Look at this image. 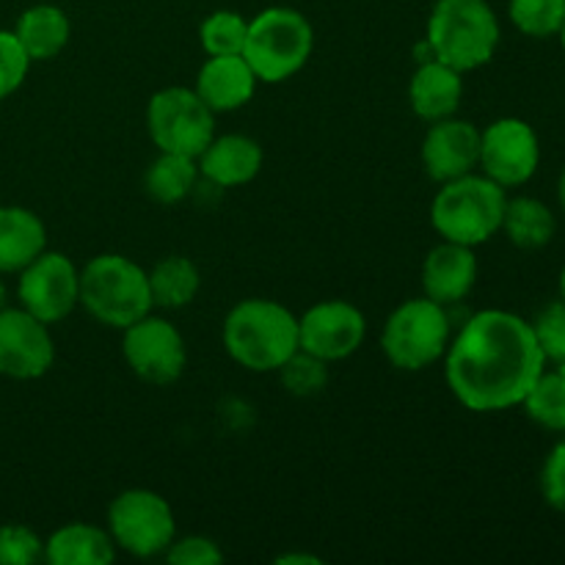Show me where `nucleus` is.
<instances>
[{"label":"nucleus","instance_id":"obj_1","mask_svg":"<svg viewBox=\"0 0 565 565\" xmlns=\"http://www.w3.org/2000/svg\"><path fill=\"white\" fill-rule=\"evenodd\" d=\"M546 370L533 326L505 309L472 315L450 340L445 379L452 397L478 414L522 406Z\"/></svg>","mask_w":565,"mask_h":565},{"label":"nucleus","instance_id":"obj_2","mask_svg":"<svg viewBox=\"0 0 565 565\" xmlns=\"http://www.w3.org/2000/svg\"><path fill=\"white\" fill-rule=\"evenodd\" d=\"M224 348L252 373H276L298 351V318L270 298H246L224 320Z\"/></svg>","mask_w":565,"mask_h":565},{"label":"nucleus","instance_id":"obj_3","mask_svg":"<svg viewBox=\"0 0 565 565\" xmlns=\"http://www.w3.org/2000/svg\"><path fill=\"white\" fill-rule=\"evenodd\" d=\"M500 20L489 0H436L425 44L452 70L472 72L489 64L500 47Z\"/></svg>","mask_w":565,"mask_h":565},{"label":"nucleus","instance_id":"obj_4","mask_svg":"<svg viewBox=\"0 0 565 565\" xmlns=\"http://www.w3.org/2000/svg\"><path fill=\"white\" fill-rule=\"evenodd\" d=\"M81 307L97 323L125 331L152 312L149 274L121 254H97L81 270Z\"/></svg>","mask_w":565,"mask_h":565},{"label":"nucleus","instance_id":"obj_5","mask_svg":"<svg viewBox=\"0 0 565 565\" xmlns=\"http://www.w3.org/2000/svg\"><path fill=\"white\" fill-rule=\"evenodd\" d=\"M505 204V188L472 171L458 180L441 182V191L430 204V224L441 241L469 248L483 246L502 230Z\"/></svg>","mask_w":565,"mask_h":565},{"label":"nucleus","instance_id":"obj_6","mask_svg":"<svg viewBox=\"0 0 565 565\" xmlns=\"http://www.w3.org/2000/svg\"><path fill=\"white\" fill-rule=\"evenodd\" d=\"M315 50V31L307 17L287 6H270L248 20L243 58L259 83H285L307 66Z\"/></svg>","mask_w":565,"mask_h":565},{"label":"nucleus","instance_id":"obj_7","mask_svg":"<svg viewBox=\"0 0 565 565\" xmlns=\"http://www.w3.org/2000/svg\"><path fill=\"white\" fill-rule=\"evenodd\" d=\"M450 318L441 303L425 298L403 301L386 318L381 331V351L392 367L419 373L445 359L450 345Z\"/></svg>","mask_w":565,"mask_h":565},{"label":"nucleus","instance_id":"obj_8","mask_svg":"<svg viewBox=\"0 0 565 565\" xmlns=\"http://www.w3.org/2000/svg\"><path fill=\"white\" fill-rule=\"evenodd\" d=\"M147 130L160 152L199 158L215 138V114L193 88L169 86L149 99Z\"/></svg>","mask_w":565,"mask_h":565},{"label":"nucleus","instance_id":"obj_9","mask_svg":"<svg viewBox=\"0 0 565 565\" xmlns=\"http://www.w3.org/2000/svg\"><path fill=\"white\" fill-rule=\"evenodd\" d=\"M108 533L119 550L132 557L166 555L177 539L174 511L149 489H127L110 502Z\"/></svg>","mask_w":565,"mask_h":565},{"label":"nucleus","instance_id":"obj_10","mask_svg":"<svg viewBox=\"0 0 565 565\" xmlns=\"http://www.w3.org/2000/svg\"><path fill=\"white\" fill-rule=\"evenodd\" d=\"M480 169L497 185L519 188L535 177L541 166L539 132L519 116H502L480 132Z\"/></svg>","mask_w":565,"mask_h":565},{"label":"nucleus","instance_id":"obj_11","mask_svg":"<svg viewBox=\"0 0 565 565\" xmlns=\"http://www.w3.org/2000/svg\"><path fill=\"white\" fill-rule=\"evenodd\" d=\"M17 296L22 309L33 318L47 326L61 323L81 303V270L66 254L44 248L31 265L20 270Z\"/></svg>","mask_w":565,"mask_h":565},{"label":"nucleus","instance_id":"obj_12","mask_svg":"<svg viewBox=\"0 0 565 565\" xmlns=\"http://www.w3.org/2000/svg\"><path fill=\"white\" fill-rule=\"evenodd\" d=\"M121 334H125L121 337V353H125L127 367L141 381L166 386L174 384L185 373V340L166 318H154L149 312L147 318L127 326Z\"/></svg>","mask_w":565,"mask_h":565},{"label":"nucleus","instance_id":"obj_13","mask_svg":"<svg viewBox=\"0 0 565 565\" xmlns=\"http://www.w3.org/2000/svg\"><path fill=\"white\" fill-rule=\"evenodd\" d=\"M364 337L367 320L351 301H320L298 318V351L312 353L326 364L353 356Z\"/></svg>","mask_w":565,"mask_h":565},{"label":"nucleus","instance_id":"obj_14","mask_svg":"<svg viewBox=\"0 0 565 565\" xmlns=\"http://www.w3.org/2000/svg\"><path fill=\"white\" fill-rule=\"evenodd\" d=\"M55 362L47 323L25 309H0V375L14 381L42 379Z\"/></svg>","mask_w":565,"mask_h":565},{"label":"nucleus","instance_id":"obj_15","mask_svg":"<svg viewBox=\"0 0 565 565\" xmlns=\"http://www.w3.org/2000/svg\"><path fill=\"white\" fill-rule=\"evenodd\" d=\"M480 163V130L467 119L430 121L423 138L425 174L434 182H450L472 174Z\"/></svg>","mask_w":565,"mask_h":565},{"label":"nucleus","instance_id":"obj_16","mask_svg":"<svg viewBox=\"0 0 565 565\" xmlns=\"http://www.w3.org/2000/svg\"><path fill=\"white\" fill-rule=\"evenodd\" d=\"M478 270L475 248L441 241L439 246L430 248L423 263L425 296L441 307L463 301L478 281Z\"/></svg>","mask_w":565,"mask_h":565},{"label":"nucleus","instance_id":"obj_17","mask_svg":"<svg viewBox=\"0 0 565 565\" xmlns=\"http://www.w3.org/2000/svg\"><path fill=\"white\" fill-rule=\"evenodd\" d=\"M257 83V75L243 55H210L199 70L193 92L213 114H230L254 97Z\"/></svg>","mask_w":565,"mask_h":565},{"label":"nucleus","instance_id":"obj_18","mask_svg":"<svg viewBox=\"0 0 565 565\" xmlns=\"http://www.w3.org/2000/svg\"><path fill=\"white\" fill-rule=\"evenodd\" d=\"M199 174L218 188L248 185L263 171V147L254 138L230 132L215 136L196 158Z\"/></svg>","mask_w":565,"mask_h":565},{"label":"nucleus","instance_id":"obj_19","mask_svg":"<svg viewBox=\"0 0 565 565\" xmlns=\"http://www.w3.org/2000/svg\"><path fill=\"white\" fill-rule=\"evenodd\" d=\"M463 99V75L439 58H428L417 66L408 83V105L425 121L456 116Z\"/></svg>","mask_w":565,"mask_h":565},{"label":"nucleus","instance_id":"obj_20","mask_svg":"<svg viewBox=\"0 0 565 565\" xmlns=\"http://www.w3.org/2000/svg\"><path fill=\"white\" fill-rule=\"evenodd\" d=\"M47 248L42 218L25 207H0V274H20Z\"/></svg>","mask_w":565,"mask_h":565},{"label":"nucleus","instance_id":"obj_21","mask_svg":"<svg viewBox=\"0 0 565 565\" xmlns=\"http://www.w3.org/2000/svg\"><path fill=\"white\" fill-rule=\"evenodd\" d=\"M44 561L53 565H108L116 561V544L108 530L75 522L44 541Z\"/></svg>","mask_w":565,"mask_h":565},{"label":"nucleus","instance_id":"obj_22","mask_svg":"<svg viewBox=\"0 0 565 565\" xmlns=\"http://www.w3.org/2000/svg\"><path fill=\"white\" fill-rule=\"evenodd\" d=\"M14 36L20 39L28 58L50 61L55 58V55L64 53V47L70 44V36H72L70 17H66L64 9H58V6H50V3L31 6V9L22 11V17L17 20Z\"/></svg>","mask_w":565,"mask_h":565},{"label":"nucleus","instance_id":"obj_23","mask_svg":"<svg viewBox=\"0 0 565 565\" xmlns=\"http://www.w3.org/2000/svg\"><path fill=\"white\" fill-rule=\"evenodd\" d=\"M557 221L555 213L546 207L541 199L533 196H516L508 199L505 215H502V230L508 241L524 252H539V248L550 246L555 237Z\"/></svg>","mask_w":565,"mask_h":565},{"label":"nucleus","instance_id":"obj_24","mask_svg":"<svg viewBox=\"0 0 565 565\" xmlns=\"http://www.w3.org/2000/svg\"><path fill=\"white\" fill-rule=\"evenodd\" d=\"M199 287H202L199 268L182 254L158 259L149 270V292H152V303L160 309L188 307L199 296Z\"/></svg>","mask_w":565,"mask_h":565},{"label":"nucleus","instance_id":"obj_25","mask_svg":"<svg viewBox=\"0 0 565 565\" xmlns=\"http://www.w3.org/2000/svg\"><path fill=\"white\" fill-rule=\"evenodd\" d=\"M199 180L196 158L177 152H160L152 160L143 177V188L158 204H180L191 196L193 185Z\"/></svg>","mask_w":565,"mask_h":565},{"label":"nucleus","instance_id":"obj_26","mask_svg":"<svg viewBox=\"0 0 565 565\" xmlns=\"http://www.w3.org/2000/svg\"><path fill=\"white\" fill-rule=\"evenodd\" d=\"M524 412L535 425L565 434V381L557 373H541L533 390L522 401Z\"/></svg>","mask_w":565,"mask_h":565},{"label":"nucleus","instance_id":"obj_27","mask_svg":"<svg viewBox=\"0 0 565 565\" xmlns=\"http://www.w3.org/2000/svg\"><path fill=\"white\" fill-rule=\"evenodd\" d=\"M516 31L533 39L557 36L565 22V0H508Z\"/></svg>","mask_w":565,"mask_h":565},{"label":"nucleus","instance_id":"obj_28","mask_svg":"<svg viewBox=\"0 0 565 565\" xmlns=\"http://www.w3.org/2000/svg\"><path fill=\"white\" fill-rule=\"evenodd\" d=\"M248 20L237 11H213L199 28V39L207 55H243Z\"/></svg>","mask_w":565,"mask_h":565},{"label":"nucleus","instance_id":"obj_29","mask_svg":"<svg viewBox=\"0 0 565 565\" xmlns=\"http://www.w3.org/2000/svg\"><path fill=\"white\" fill-rule=\"evenodd\" d=\"M276 373H279L281 386L296 397H312L329 384V364L303 351L292 353Z\"/></svg>","mask_w":565,"mask_h":565},{"label":"nucleus","instance_id":"obj_30","mask_svg":"<svg viewBox=\"0 0 565 565\" xmlns=\"http://www.w3.org/2000/svg\"><path fill=\"white\" fill-rule=\"evenodd\" d=\"M533 334L539 340L541 353L546 362H563L565 359V301H552L535 315Z\"/></svg>","mask_w":565,"mask_h":565},{"label":"nucleus","instance_id":"obj_31","mask_svg":"<svg viewBox=\"0 0 565 565\" xmlns=\"http://www.w3.org/2000/svg\"><path fill=\"white\" fill-rule=\"evenodd\" d=\"M44 557V541L22 524L0 527V565H33Z\"/></svg>","mask_w":565,"mask_h":565},{"label":"nucleus","instance_id":"obj_32","mask_svg":"<svg viewBox=\"0 0 565 565\" xmlns=\"http://www.w3.org/2000/svg\"><path fill=\"white\" fill-rule=\"evenodd\" d=\"M31 58L22 50L14 31H0V99L14 94L28 75Z\"/></svg>","mask_w":565,"mask_h":565},{"label":"nucleus","instance_id":"obj_33","mask_svg":"<svg viewBox=\"0 0 565 565\" xmlns=\"http://www.w3.org/2000/svg\"><path fill=\"white\" fill-rule=\"evenodd\" d=\"M166 561L174 565H215L224 561V552L213 539L188 535V539L171 541V546L166 550Z\"/></svg>","mask_w":565,"mask_h":565},{"label":"nucleus","instance_id":"obj_34","mask_svg":"<svg viewBox=\"0 0 565 565\" xmlns=\"http://www.w3.org/2000/svg\"><path fill=\"white\" fill-rule=\"evenodd\" d=\"M541 494L552 511L565 513V439L557 441L541 469Z\"/></svg>","mask_w":565,"mask_h":565},{"label":"nucleus","instance_id":"obj_35","mask_svg":"<svg viewBox=\"0 0 565 565\" xmlns=\"http://www.w3.org/2000/svg\"><path fill=\"white\" fill-rule=\"evenodd\" d=\"M276 563H285V565L287 563H315V565H318L320 561H318V557H309V555H281Z\"/></svg>","mask_w":565,"mask_h":565},{"label":"nucleus","instance_id":"obj_36","mask_svg":"<svg viewBox=\"0 0 565 565\" xmlns=\"http://www.w3.org/2000/svg\"><path fill=\"white\" fill-rule=\"evenodd\" d=\"M557 196H561V207H563V213H565V166H563V171H561V180H557Z\"/></svg>","mask_w":565,"mask_h":565},{"label":"nucleus","instance_id":"obj_37","mask_svg":"<svg viewBox=\"0 0 565 565\" xmlns=\"http://www.w3.org/2000/svg\"><path fill=\"white\" fill-rule=\"evenodd\" d=\"M561 298L565 301V265H563V270H561Z\"/></svg>","mask_w":565,"mask_h":565},{"label":"nucleus","instance_id":"obj_38","mask_svg":"<svg viewBox=\"0 0 565 565\" xmlns=\"http://www.w3.org/2000/svg\"><path fill=\"white\" fill-rule=\"evenodd\" d=\"M3 307H6V285L0 281V309H3Z\"/></svg>","mask_w":565,"mask_h":565},{"label":"nucleus","instance_id":"obj_39","mask_svg":"<svg viewBox=\"0 0 565 565\" xmlns=\"http://www.w3.org/2000/svg\"><path fill=\"white\" fill-rule=\"evenodd\" d=\"M555 373L561 375V379L565 381V359H563V362H557V370H555Z\"/></svg>","mask_w":565,"mask_h":565},{"label":"nucleus","instance_id":"obj_40","mask_svg":"<svg viewBox=\"0 0 565 565\" xmlns=\"http://www.w3.org/2000/svg\"><path fill=\"white\" fill-rule=\"evenodd\" d=\"M557 36H561V42H563V50H565V22H563V28H561V33H557Z\"/></svg>","mask_w":565,"mask_h":565}]
</instances>
